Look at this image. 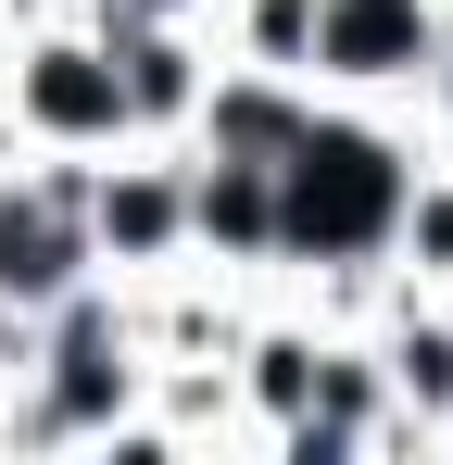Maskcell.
Segmentation results:
<instances>
[{
	"instance_id": "obj_1",
	"label": "cell",
	"mask_w": 453,
	"mask_h": 465,
	"mask_svg": "<svg viewBox=\"0 0 453 465\" xmlns=\"http://www.w3.org/2000/svg\"><path fill=\"white\" fill-rule=\"evenodd\" d=\"M390 214H403V176H390L378 139H353V126H290V152H277V239H302V252H366Z\"/></svg>"
},
{
	"instance_id": "obj_2",
	"label": "cell",
	"mask_w": 453,
	"mask_h": 465,
	"mask_svg": "<svg viewBox=\"0 0 453 465\" xmlns=\"http://www.w3.org/2000/svg\"><path fill=\"white\" fill-rule=\"evenodd\" d=\"M315 51L340 76H403L428 64V0H315Z\"/></svg>"
},
{
	"instance_id": "obj_3",
	"label": "cell",
	"mask_w": 453,
	"mask_h": 465,
	"mask_svg": "<svg viewBox=\"0 0 453 465\" xmlns=\"http://www.w3.org/2000/svg\"><path fill=\"white\" fill-rule=\"evenodd\" d=\"M25 114H38L51 139H114V126H126V88H114L101 51H38V64H25Z\"/></svg>"
},
{
	"instance_id": "obj_4",
	"label": "cell",
	"mask_w": 453,
	"mask_h": 465,
	"mask_svg": "<svg viewBox=\"0 0 453 465\" xmlns=\"http://www.w3.org/2000/svg\"><path fill=\"white\" fill-rule=\"evenodd\" d=\"M189 214L215 239H239V252H265V239H277V163H215V176L189 189Z\"/></svg>"
},
{
	"instance_id": "obj_5",
	"label": "cell",
	"mask_w": 453,
	"mask_h": 465,
	"mask_svg": "<svg viewBox=\"0 0 453 465\" xmlns=\"http://www.w3.org/2000/svg\"><path fill=\"white\" fill-rule=\"evenodd\" d=\"M176 227H189V189H176V176H126V189L101 202V239H114V252H164Z\"/></svg>"
},
{
	"instance_id": "obj_6",
	"label": "cell",
	"mask_w": 453,
	"mask_h": 465,
	"mask_svg": "<svg viewBox=\"0 0 453 465\" xmlns=\"http://www.w3.org/2000/svg\"><path fill=\"white\" fill-rule=\"evenodd\" d=\"M215 152H226V163L290 152V101H277V88H226V101H215Z\"/></svg>"
},
{
	"instance_id": "obj_7",
	"label": "cell",
	"mask_w": 453,
	"mask_h": 465,
	"mask_svg": "<svg viewBox=\"0 0 453 465\" xmlns=\"http://www.w3.org/2000/svg\"><path fill=\"white\" fill-rule=\"evenodd\" d=\"M126 114H176V101H189V51H176V38H151V25H126Z\"/></svg>"
},
{
	"instance_id": "obj_8",
	"label": "cell",
	"mask_w": 453,
	"mask_h": 465,
	"mask_svg": "<svg viewBox=\"0 0 453 465\" xmlns=\"http://www.w3.org/2000/svg\"><path fill=\"white\" fill-rule=\"evenodd\" d=\"M252 38L290 64V51H315V0H252Z\"/></svg>"
},
{
	"instance_id": "obj_9",
	"label": "cell",
	"mask_w": 453,
	"mask_h": 465,
	"mask_svg": "<svg viewBox=\"0 0 453 465\" xmlns=\"http://www.w3.org/2000/svg\"><path fill=\"white\" fill-rule=\"evenodd\" d=\"M403 390L441 402V390H453V340H403Z\"/></svg>"
}]
</instances>
